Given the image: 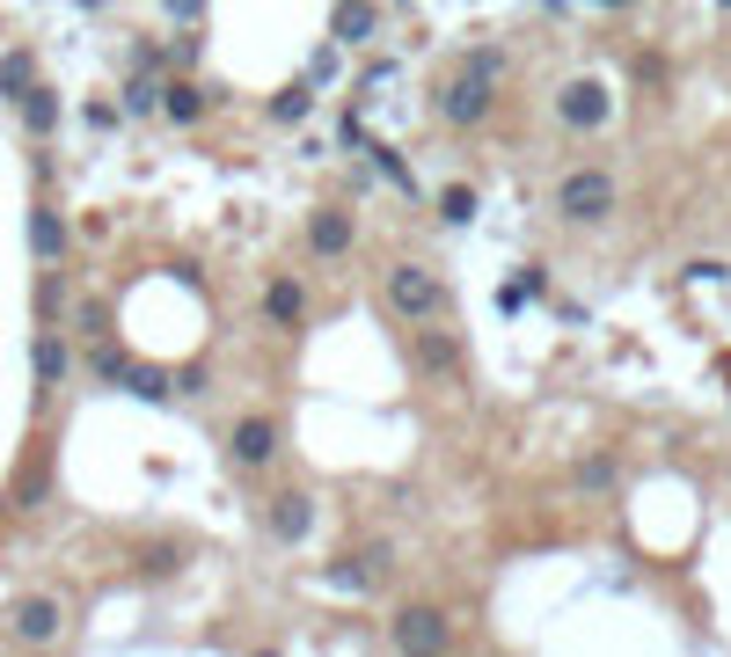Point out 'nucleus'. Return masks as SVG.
Masks as SVG:
<instances>
[{
  "label": "nucleus",
  "instance_id": "f257e3e1",
  "mask_svg": "<svg viewBox=\"0 0 731 657\" xmlns=\"http://www.w3.org/2000/svg\"><path fill=\"white\" fill-rule=\"evenodd\" d=\"M498 67H505V59L498 52H475L469 67L453 73L447 88H439V110H447V124H475L490 110V81H498Z\"/></svg>",
  "mask_w": 731,
  "mask_h": 657
},
{
  "label": "nucleus",
  "instance_id": "f03ea898",
  "mask_svg": "<svg viewBox=\"0 0 731 657\" xmlns=\"http://www.w3.org/2000/svg\"><path fill=\"white\" fill-rule=\"evenodd\" d=\"M557 205H563V220H608L614 212V175L608 169H578V175H563V191H557Z\"/></svg>",
  "mask_w": 731,
  "mask_h": 657
},
{
  "label": "nucleus",
  "instance_id": "7ed1b4c3",
  "mask_svg": "<svg viewBox=\"0 0 731 657\" xmlns=\"http://www.w3.org/2000/svg\"><path fill=\"white\" fill-rule=\"evenodd\" d=\"M453 643V621H447V606H402L395 614V650L410 657H432Z\"/></svg>",
  "mask_w": 731,
  "mask_h": 657
},
{
  "label": "nucleus",
  "instance_id": "20e7f679",
  "mask_svg": "<svg viewBox=\"0 0 731 657\" xmlns=\"http://www.w3.org/2000/svg\"><path fill=\"white\" fill-rule=\"evenodd\" d=\"M439 277L424 271V263H395V271H388V307L395 314H410V322H424V314H439Z\"/></svg>",
  "mask_w": 731,
  "mask_h": 657
},
{
  "label": "nucleus",
  "instance_id": "39448f33",
  "mask_svg": "<svg viewBox=\"0 0 731 657\" xmlns=\"http://www.w3.org/2000/svg\"><path fill=\"white\" fill-rule=\"evenodd\" d=\"M557 118L571 124V132H600V124H608V88L600 81H563Z\"/></svg>",
  "mask_w": 731,
  "mask_h": 657
},
{
  "label": "nucleus",
  "instance_id": "423d86ee",
  "mask_svg": "<svg viewBox=\"0 0 731 657\" xmlns=\"http://www.w3.org/2000/svg\"><path fill=\"white\" fill-rule=\"evenodd\" d=\"M388 563V548H366L359 563H330V570H322V592H344V599H366V592H373V570H381Z\"/></svg>",
  "mask_w": 731,
  "mask_h": 657
},
{
  "label": "nucleus",
  "instance_id": "0eeeda50",
  "mask_svg": "<svg viewBox=\"0 0 731 657\" xmlns=\"http://www.w3.org/2000/svg\"><path fill=\"white\" fill-rule=\"evenodd\" d=\"M271 453H279V424H271V416H242V424H234V461L263 467Z\"/></svg>",
  "mask_w": 731,
  "mask_h": 657
},
{
  "label": "nucleus",
  "instance_id": "6e6552de",
  "mask_svg": "<svg viewBox=\"0 0 731 657\" xmlns=\"http://www.w3.org/2000/svg\"><path fill=\"white\" fill-rule=\"evenodd\" d=\"M59 628H67V614H59V599H44V592L16 606V636H22V643H52Z\"/></svg>",
  "mask_w": 731,
  "mask_h": 657
},
{
  "label": "nucleus",
  "instance_id": "1a4fd4ad",
  "mask_svg": "<svg viewBox=\"0 0 731 657\" xmlns=\"http://www.w3.org/2000/svg\"><path fill=\"white\" fill-rule=\"evenodd\" d=\"M308 526H314V497H300V489L271 497V534L279 540H308Z\"/></svg>",
  "mask_w": 731,
  "mask_h": 657
},
{
  "label": "nucleus",
  "instance_id": "9d476101",
  "mask_svg": "<svg viewBox=\"0 0 731 657\" xmlns=\"http://www.w3.org/2000/svg\"><path fill=\"white\" fill-rule=\"evenodd\" d=\"M30 249H37V263H59V256H67V220H59L52 205L30 212Z\"/></svg>",
  "mask_w": 731,
  "mask_h": 657
},
{
  "label": "nucleus",
  "instance_id": "9b49d317",
  "mask_svg": "<svg viewBox=\"0 0 731 657\" xmlns=\"http://www.w3.org/2000/svg\"><path fill=\"white\" fill-rule=\"evenodd\" d=\"M308 249H314V256H344V249H351V220H344V212H322V220L308 226Z\"/></svg>",
  "mask_w": 731,
  "mask_h": 657
},
{
  "label": "nucleus",
  "instance_id": "f8f14e48",
  "mask_svg": "<svg viewBox=\"0 0 731 657\" xmlns=\"http://www.w3.org/2000/svg\"><path fill=\"white\" fill-rule=\"evenodd\" d=\"M263 314H271V322H300V314H308V285H293V277H279V285L263 293Z\"/></svg>",
  "mask_w": 731,
  "mask_h": 657
},
{
  "label": "nucleus",
  "instance_id": "ddd939ff",
  "mask_svg": "<svg viewBox=\"0 0 731 657\" xmlns=\"http://www.w3.org/2000/svg\"><path fill=\"white\" fill-rule=\"evenodd\" d=\"M30 365H37V381H44V387H52V381H67V344H59L52 328H44V336H37Z\"/></svg>",
  "mask_w": 731,
  "mask_h": 657
},
{
  "label": "nucleus",
  "instance_id": "4468645a",
  "mask_svg": "<svg viewBox=\"0 0 731 657\" xmlns=\"http://www.w3.org/2000/svg\"><path fill=\"white\" fill-rule=\"evenodd\" d=\"M22 124H30V132H52V124H59V95H52V88H30V95H22Z\"/></svg>",
  "mask_w": 731,
  "mask_h": 657
},
{
  "label": "nucleus",
  "instance_id": "2eb2a0df",
  "mask_svg": "<svg viewBox=\"0 0 731 657\" xmlns=\"http://www.w3.org/2000/svg\"><path fill=\"white\" fill-rule=\"evenodd\" d=\"M30 67H37V59L30 52H8V59H0V95H30Z\"/></svg>",
  "mask_w": 731,
  "mask_h": 657
},
{
  "label": "nucleus",
  "instance_id": "dca6fc26",
  "mask_svg": "<svg viewBox=\"0 0 731 657\" xmlns=\"http://www.w3.org/2000/svg\"><path fill=\"white\" fill-rule=\"evenodd\" d=\"M337 37H344V44L373 37V8H366V0H344V8H337Z\"/></svg>",
  "mask_w": 731,
  "mask_h": 657
},
{
  "label": "nucleus",
  "instance_id": "f3484780",
  "mask_svg": "<svg viewBox=\"0 0 731 657\" xmlns=\"http://www.w3.org/2000/svg\"><path fill=\"white\" fill-rule=\"evenodd\" d=\"M161 103V88H154V73H132V81H124V110H132V118H147V110Z\"/></svg>",
  "mask_w": 731,
  "mask_h": 657
},
{
  "label": "nucleus",
  "instance_id": "a211bd4d",
  "mask_svg": "<svg viewBox=\"0 0 731 657\" xmlns=\"http://www.w3.org/2000/svg\"><path fill=\"white\" fill-rule=\"evenodd\" d=\"M118 381H124V387H132V395H147V402H161V395H169V381H161L154 365H124Z\"/></svg>",
  "mask_w": 731,
  "mask_h": 657
},
{
  "label": "nucleus",
  "instance_id": "6ab92c4d",
  "mask_svg": "<svg viewBox=\"0 0 731 657\" xmlns=\"http://www.w3.org/2000/svg\"><path fill=\"white\" fill-rule=\"evenodd\" d=\"M161 110H169L176 124H198V110H206V103H198V88H169V95H161Z\"/></svg>",
  "mask_w": 731,
  "mask_h": 657
},
{
  "label": "nucleus",
  "instance_id": "aec40b11",
  "mask_svg": "<svg viewBox=\"0 0 731 657\" xmlns=\"http://www.w3.org/2000/svg\"><path fill=\"white\" fill-rule=\"evenodd\" d=\"M418 365H424V373H447V365H453V344H447V336H424V344H418Z\"/></svg>",
  "mask_w": 731,
  "mask_h": 657
},
{
  "label": "nucleus",
  "instance_id": "412c9836",
  "mask_svg": "<svg viewBox=\"0 0 731 657\" xmlns=\"http://www.w3.org/2000/svg\"><path fill=\"white\" fill-rule=\"evenodd\" d=\"M322 81H337V44H322V52L308 59V88H322Z\"/></svg>",
  "mask_w": 731,
  "mask_h": 657
},
{
  "label": "nucleus",
  "instance_id": "4be33fe9",
  "mask_svg": "<svg viewBox=\"0 0 731 657\" xmlns=\"http://www.w3.org/2000/svg\"><path fill=\"white\" fill-rule=\"evenodd\" d=\"M578 483H585V489H608L614 483V461H585V467H578Z\"/></svg>",
  "mask_w": 731,
  "mask_h": 657
},
{
  "label": "nucleus",
  "instance_id": "5701e85b",
  "mask_svg": "<svg viewBox=\"0 0 731 657\" xmlns=\"http://www.w3.org/2000/svg\"><path fill=\"white\" fill-rule=\"evenodd\" d=\"M88 124H96V132H110V124H118V103H103V95H88Z\"/></svg>",
  "mask_w": 731,
  "mask_h": 657
},
{
  "label": "nucleus",
  "instance_id": "b1692460",
  "mask_svg": "<svg viewBox=\"0 0 731 657\" xmlns=\"http://www.w3.org/2000/svg\"><path fill=\"white\" fill-rule=\"evenodd\" d=\"M271 110H279V118H286V124H293V118H300V110H308V88H286V95H279V103H271Z\"/></svg>",
  "mask_w": 731,
  "mask_h": 657
},
{
  "label": "nucleus",
  "instance_id": "393cba45",
  "mask_svg": "<svg viewBox=\"0 0 731 657\" xmlns=\"http://www.w3.org/2000/svg\"><path fill=\"white\" fill-rule=\"evenodd\" d=\"M439 212H447V220H469L475 198H469V191H447V198H439Z\"/></svg>",
  "mask_w": 731,
  "mask_h": 657
},
{
  "label": "nucleus",
  "instance_id": "a878e982",
  "mask_svg": "<svg viewBox=\"0 0 731 657\" xmlns=\"http://www.w3.org/2000/svg\"><path fill=\"white\" fill-rule=\"evenodd\" d=\"M527 307V277H520V285H505V293H498V314H520Z\"/></svg>",
  "mask_w": 731,
  "mask_h": 657
},
{
  "label": "nucleus",
  "instance_id": "bb28decb",
  "mask_svg": "<svg viewBox=\"0 0 731 657\" xmlns=\"http://www.w3.org/2000/svg\"><path fill=\"white\" fill-rule=\"evenodd\" d=\"M169 16H176V22H191V16H198V0H169Z\"/></svg>",
  "mask_w": 731,
  "mask_h": 657
},
{
  "label": "nucleus",
  "instance_id": "cd10ccee",
  "mask_svg": "<svg viewBox=\"0 0 731 657\" xmlns=\"http://www.w3.org/2000/svg\"><path fill=\"white\" fill-rule=\"evenodd\" d=\"M608 8H629V0H608Z\"/></svg>",
  "mask_w": 731,
  "mask_h": 657
},
{
  "label": "nucleus",
  "instance_id": "c85d7f7f",
  "mask_svg": "<svg viewBox=\"0 0 731 657\" xmlns=\"http://www.w3.org/2000/svg\"><path fill=\"white\" fill-rule=\"evenodd\" d=\"M724 8H731V0H724Z\"/></svg>",
  "mask_w": 731,
  "mask_h": 657
}]
</instances>
